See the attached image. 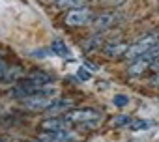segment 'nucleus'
<instances>
[{
	"label": "nucleus",
	"mask_w": 159,
	"mask_h": 142,
	"mask_svg": "<svg viewBox=\"0 0 159 142\" xmlns=\"http://www.w3.org/2000/svg\"><path fill=\"white\" fill-rule=\"evenodd\" d=\"M157 43H159V34H157V32L146 34V36L139 38L133 45H129V49H127V52H125V56H124V58H127V60L135 62V60L142 58L146 52H150Z\"/></svg>",
	"instance_id": "f257e3e1"
},
{
	"label": "nucleus",
	"mask_w": 159,
	"mask_h": 142,
	"mask_svg": "<svg viewBox=\"0 0 159 142\" xmlns=\"http://www.w3.org/2000/svg\"><path fill=\"white\" fill-rule=\"evenodd\" d=\"M66 120L71 123H92L101 120V112H98L96 109H73L67 110Z\"/></svg>",
	"instance_id": "f03ea898"
},
{
	"label": "nucleus",
	"mask_w": 159,
	"mask_h": 142,
	"mask_svg": "<svg viewBox=\"0 0 159 142\" xmlns=\"http://www.w3.org/2000/svg\"><path fill=\"white\" fill-rule=\"evenodd\" d=\"M90 21H92V10L86 8V6L69 10L67 15H66V19H64V23L67 26H83V24H86Z\"/></svg>",
	"instance_id": "7ed1b4c3"
},
{
	"label": "nucleus",
	"mask_w": 159,
	"mask_h": 142,
	"mask_svg": "<svg viewBox=\"0 0 159 142\" xmlns=\"http://www.w3.org/2000/svg\"><path fill=\"white\" fill-rule=\"evenodd\" d=\"M120 19H122L120 13H116V11H105V13H99V15L92 21V26H94L96 30H109V28L116 26Z\"/></svg>",
	"instance_id": "20e7f679"
},
{
	"label": "nucleus",
	"mask_w": 159,
	"mask_h": 142,
	"mask_svg": "<svg viewBox=\"0 0 159 142\" xmlns=\"http://www.w3.org/2000/svg\"><path fill=\"white\" fill-rule=\"evenodd\" d=\"M69 125H71V122H67L66 118H54V116H51V118H45L39 123V129L43 133H49V131H64V129H69Z\"/></svg>",
	"instance_id": "39448f33"
},
{
	"label": "nucleus",
	"mask_w": 159,
	"mask_h": 142,
	"mask_svg": "<svg viewBox=\"0 0 159 142\" xmlns=\"http://www.w3.org/2000/svg\"><path fill=\"white\" fill-rule=\"evenodd\" d=\"M39 138H41V140H47V142H73V140H75V135H73L69 129H64V131L41 133Z\"/></svg>",
	"instance_id": "423d86ee"
},
{
	"label": "nucleus",
	"mask_w": 159,
	"mask_h": 142,
	"mask_svg": "<svg viewBox=\"0 0 159 142\" xmlns=\"http://www.w3.org/2000/svg\"><path fill=\"white\" fill-rule=\"evenodd\" d=\"M129 45L125 41H111L103 47V52L109 56V58H120V56H125Z\"/></svg>",
	"instance_id": "0eeeda50"
},
{
	"label": "nucleus",
	"mask_w": 159,
	"mask_h": 142,
	"mask_svg": "<svg viewBox=\"0 0 159 142\" xmlns=\"http://www.w3.org/2000/svg\"><path fill=\"white\" fill-rule=\"evenodd\" d=\"M25 79H28L32 84H36V86H39V88H45L47 84H51V82L54 81L52 75L45 73V71H41V69H34V71H30V73H28Z\"/></svg>",
	"instance_id": "6e6552de"
},
{
	"label": "nucleus",
	"mask_w": 159,
	"mask_h": 142,
	"mask_svg": "<svg viewBox=\"0 0 159 142\" xmlns=\"http://www.w3.org/2000/svg\"><path fill=\"white\" fill-rule=\"evenodd\" d=\"M152 67V62L148 60V58H139V60H135V62H131V65L127 67V73L131 75V77H139V75H142L146 69H150Z\"/></svg>",
	"instance_id": "1a4fd4ad"
},
{
	"label": "nucleus",
	"mask_w": 159,
	"mask_h": 142,
	"mask_svg": "<svg viewBox=\"0 0 159 142\" xmlns=\"http://www.w3.org/2000/svg\"><path fill=\"white\" fill-rule=\"evenodd\" d=\"M23 77H25V69L15 65V67H10L6 71V75L2 77V81L4 82H19V81H23Z\"/></svg>",
	"instance_id": "9d476101"
},
{
	"label": "nucleus",
	"mask_w": 159,
	"mask_h": 142,
	"mask_svg": "<svg viewBox=\"0 0 159 142\" xmlns=\"http://www.w3.org/2000/svg\"><path fill=\"white\" fill-rule=\"evenodd\" d=\"M71 109V101L69 99H54L52 105L45 110L47 114H58V112H64V110H69Z\"/></svg>",
	"instance_id": "9b49d317"
},
{
	"label": "nucleus",
	"mask_w": 159,
	"mask_h": 142,
	"mask_svg": "<svg viewBox=\"0 0 159 142\" xmlns=\"http://www.w3.org/2000/svg\"><path fill=\"white\" fill-rule=\"evenodd\" d=\"M51 51H52L56 56H62V58H69V56H71L67 45H66L62 39H54V41L51 43Z\"/></svg>",
	"instance_id": "f8f14e48"
},
{
	"label": "nucleus",
	"mask_w": 159,
	"mask_h": 142,
	"mask_svg": "<svg viewBox=\"0 0 159 142\" xmlns=\"http://www.w3.org/2000/svg\"><path fill=\"white\" fill-rule=\"evenodd\" d=\"M88 0H56L58 8H67V10H75V8H83Z\"/></svg>",
	"instance_id": "ddd939ff"
},
{
	"label": "nucleus",
	"mask_w": 159,
	"mask_h": 142,
	"mask_svg": "<svg viewBox=\"0 0 159 142\" xmlns=\"http://www.w3.org/2000/svg\"><path fill=\"white\" fill-rule=\"evenodd\" d=\"M101 43H103V38H101V36H94V38L86 39L83 47H84V51H94V49L101 47Z\"/></svg>",
	"instance_id": "4468645a"
},
{
	"label": "nucleus",
	"mask_w": 159,
	"mask_h": 142,
	"mask_svg": "<svg viewBox=\"0 0 159 142\" xmlns=\"http://www.w3.org/2000/svg\"><path fill=\"white\" fill-rule=\"evenodd\" d=\"M153 123L152 122H146V120H135V122H131L127 127L131 129V131H142V129H150Z\"/></svg>",
	"instance_id": "2eb2a0df"
},
{
	"label": "nucleus",
	"mask_w": 159,
	"mask_h": 142,
	"mask_svg": "<svg viewBox=\"0 0 159 142\" xmlns=\"http://www.w3.org/2000/svg\"><path fill=\"white\" fill-rule=\"evenodd\" d=\"M129 123H131V118H129L127 114L116 116V118L112 120V125H114V127H125V125H129Z\"/></svg>",
	"instance_id": "dca6fc26"
},
{
	"label": "nucleus",
	"mask_w": 159,
	"mask_h": 142,
	"mask_svg": "<svg viewBox=\"0 0 159 142\" xmlns=\"http://www.w3.org/2000/svg\"><path fill=\"white\" fill-rule=\"evenodd\" d=\"M112 103H114L116 107H125V105L129 103V97H127V95H124V94H118V95H114V97H112Z\"/></svg>",
	"instance_id": "f3484780"
},
{
	"label": "nucleus",
	"mask_w": 159,
	"mask_h": 142,
	"mask_svg": "<svg viewBox=\"0 0 159 142\" xmlns=\"http://www.w3.org/2000/svg\"><path fill=\"white\" fill-rule=\"evenodd\" d=\"M8 69H10V67H8V64H6L2 58H0V81H2V77L6 75V71H8Z\"/></svg>",
	"instance_id": "a211bd4d"
},
{
	"label": "nucleus",
	"mask_w": 159,
	"mask_h": 142,
	"mask_svg": "<svg viewBox=\"0 0 159 142\" xmlns=\"http://www.w3.org/2000/svg\"><path fill=\"white\" fill-rule=\"evenodd\" d=\"M79 79H83V81H88V79H90V73H88L84 67L79 69Z\"/></svg>",
	"instance_id": "6ab92c4d"
},
{
	"label": "nucleus",
	"mask_w": 159,
	"mask_h": 142,
	"mask_svg": "<svg viewBox=\"0 0 159 142\" xmlns=\"http://www.w3.org/2000/svg\"><path fill=\"white\" fill-rule=\"evenodd\" d=\"M32 54H34V58H45V54H49V51H43L41 49V51H34Z\"/></svg>",
	"instance_id": "aec40b11"
},
{
	"label": "nucleus",
	"mask_w": 159,
	"mask_h": 142,
	"mask_svg": "<svg viewBox=\"0 0 159 142\" xmlns=\"http://www.w3.org/2000/svg\"><path fill=\"white\" fill-rule=\"evenodd\" d=\"M152 69H153V73H159V58L153 62V65H152Z\"/></svg>",
	"instance_id": "412c9836"
},
{
	"label": "nucleus",
	"mask_w": 159,
	"mask_h": 142,
	"mask_svg": "<svg viewBox=\"0 0 159 142\" xmlns=\"http://www.w3.org/2000/svg\"><path fill=\"white\" fill-rule=\"evenodd\" d=\"M32 142H47V140H41V138H36V140H32Z\"/></svg>",
	"instance_id": "4be33fe9"
}]
</instances>
